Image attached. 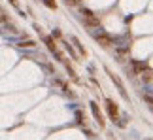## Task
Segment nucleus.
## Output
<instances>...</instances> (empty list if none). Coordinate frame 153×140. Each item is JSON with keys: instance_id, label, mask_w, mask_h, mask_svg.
I'll list each match as a JSON object with an SVG mask.
<instances>
[{"instance_id": "nucleus-1", "label": "nucleus", "mask_w": 153, "mask_h": 140, "mask_svg": "<svg viewBox=\"0 0 153 140\" xmlns=\"http://www.w3.org/2000/svg\"><path fill=\"white\" fill-rule=\"evenodd\" d=\"M81 13H83V17H85V21H87V25H89V27H98V25H100V19L96 17V15L93 13L91 10L83 8V10H81Z\"/></svg>"}, {"instance_id": "nucleus-6", "label": "nucleus", "mask_w": 153, "mask_h": 140, "mask_svg": "<svg viewBox=\"0 0 153 140\" xmlns=\"http://www.w3.org/2000/svg\"><path fill=\"white\" fill-rule=\"evenodd\" d=\"M72 44H74V46H76V49H78V51H79V53H81V55H85V49H83V46H81V44H79V40L76 38V36H72Z\"/></svg>"}, {"instance_id": "nucleus-11", "label": "nucleus", "mask_w": 153, "mask_h": 140, "mask_svg": "<svg viewBox=\"0 0 153 140\" xmlns=\"http://www.w3.org/2000/svg\"><path fill=\"white\" fill-rule=\"evenodd\" d=\"M146 102H149V104L153 106V97H149V95H147V97H146Z\"/></svg>"}, {"instance_id": "nucleus-8", "label": "nucleus", "mask_w": 153, "mask_h": 140, "mask_svg": "<svg viewBox=\"0 0 153 140\" xmlns=\"http://www.w3.org/2000/svg\"><path fill=\"white\" fill-rule=\"evenodd\" d=\"M44 4H46L47 8H51V10H55V8H57V2H55V0H44Z\"/></svg>"}, {"instance_id": "nucleus-9", "label": "nucleus", "mask_w": 153, "mask_h": 140, "mask_svg": "<svg viewBox=\"0 0 153 140\" xmlns=\"http://www.w3.org/2000/svg\"><path fill=\"white\" fill-rule=\"evenodd\" d=\"M19 46H23V47H34L36 42H32V40H27V42H21Z\"/></svg>"}, {"instance_id": "nucleus-5", "label": "nucleus", "mask_w": 153, "mask_h": 140, "mask_svg": "<svg viewBox=\"0 0 153 140\" xmlns=\"http://www.w3.org/2000/svg\"><path fill=\"white\" fill-rule=\"evenodd\" d=\"M112 79H114V83L117 85V89H119V93H121V97H123V98H128V97H127V91H125V87H123V83H121V79H119L117 76H114V74H112Z\"/></svg>"}, {"instance_id": "nucleus-4", "label": "nucleus", "mask_w": 153, "mask_h": 140, "mask_svg": "<svg viewBox=\"0 0 153 140\" xmlns=\"http://www.w3.org/2000/svg\"><path fill=\"white\" fill-rule=\"evenodd\" d=\"M95 36H96V40H98V44H102V46H106V47L112 44V38L106 32H100V34H95Z\"/></svg>"}, {"instance_id": "nucleus-3", "label": "nucleus", "mask_w": 153, "mask_h": 140, "mask_svg": "<svg viewBox=\"0 0 153 140\" xmlns=\"http://www.w3.org/2000/svg\"><path fill=\"white\" fill-rule=\"evenodd\" d=\"M91 112H93V115H95V119L100 123V125H104V119H102V114H100V110H98V106H96V102H91Z\"/></svg>"}, {"instance_id": "nucleus-2", "label": "nucleus", "mask_w": 153, "mask_h": 140, "mask_svg": "<svg viewBox=\"0 0 153 140\" xmlns=\"http://www.w3.org/2000/svg\"><path fill=\"white\" fill-rule=\"evenodd\" d=\"M106 108H108V114H110V117L115 121V119H117V114H119V112H117V106H115V102H114V101H106Z\"/></svg>"}, {"instance_id": "nucleus-13", "label": "nucleus", "mask_w": 153, "mask_h": 140, "mask_svg": "<svg viewBox=\"0 0 153 140\" xmlns=\"http://www.w3.org/2000/svg\"><path fill=\"white\" fill-rule=\"evenodd\" d=\"M10 2H11V4H15V0H10Z\"/></svg>"}, {"instance_id": "nucleus-7", "label": "nucleus", "mask_w": 153, "mask_h": 140, "mask_svg": "<svg viewBox=\"0 0 153 140\" xmlns=\"http://www.w3.org/2000/svg\"><path fill=\"white\" fill-rule=\"evenodd\" d=\"M46 44H47V47H49L53 53L57 51V46H55V42H53V38H51V36H47V38H46Z\"/></svg>"}, {"instance_id": "nucleus-10", "label": "nucleus", "mask_w": 153, "mask_h": 140, "mask_svg": "<svg viewBox=\"0 0 153 140\" xmlns=\"http://www.w3.org/2000/svg\"><path fill=\"white\" fill-rule=\"evenodd\" d=\"M66 49H68V51H70V55H72V57H74V59H76V53H74V51H72V46H70V44H66Z\"/></svg>"}, {"instance_id": "nucleus-12", "label": "nucleus", "mask_w": 153, "mask_h": 140, "mask_svg": "<svg viewBox=\"0 0 153 140\" xmlns=\"http://www.w3.org/2000/svg\"><path fill=\"white\" fill-rule=\"evenodd\" d=\"M66 4H79V0H66Z\"/></svg>"}]
</instances>
